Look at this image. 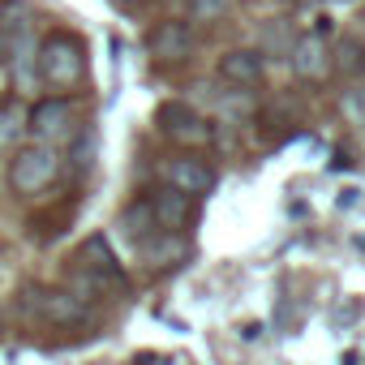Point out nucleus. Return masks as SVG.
Masks as SVG:
<instances>
[{
	"label": "nucleus",
	"instance_id": "obj_8",
	"mask_svg": "<svg viewBox=\"0 0 365 365\" xmlns=\"http://www.w3.org/2000/svg\"><path fill=\"white\" fill-rule=\"evenodd\" d=\"M146 48H150V56H159V61H185V56L194 52V26H190V22H159V26L150 31Z\"/></svg>",
	"mask_w": 365,
	"mask_h": 365
},
{
	"label": "nucleus",
	"instance_id": "obj_13",
	"mask_svg": "<svg viewBox=\"0 0 365 365\" xmlns=\"http://www.w3.org/2000/svg\"><path fill=\"white\" fill-rule=\"evenodd\" d=\"M120 228H125L138 245H142V241H150V237L159 232V224H155V215H150V202H146V198H142V202H133V207L120 215Z\"/></svg>",
	"mask_w": 365,
	"mask_h": 365
},
{
	"label": "nucleus",
	"instance_id": "obj_17",
	"mask_svg": "<svg viewBox=\"0 0 365 365\" xmlns=\"http://www.w3.org/2000/svg\"><path fill=\"white\" fill-rule=\"evenodd\" d=\"M0 48H5V43H0Z\"/></svg>",
	"mask_w": 365,
	"mask_h": 365
},
{
	"label": "nucleus",
	"instance_id": "obj_2",
	"mask_svg": "<svg viewBox=\"0 0 365 365\" xmlns=\"http://www.w3.org/2000/svg\"><path fill=\"white\" fill-rule=\"evenodd\" d=\"M56 172H61V146L26 142L9 159V185L18 194H39V190H48L52 180H56Z\"/></svg>",
	"mask_w": 365,
	"mask_h": 365
},
{
	"label": "nucleus",
	"instance_id": "obj_4",
	"mask_svg": "<svg viewBox=\"0 0 365 365\" xmlns=\"http://www.w3.org/2000/svg\"><path fill=\"white\" fill-rule=\"evenodd\" d=\"M26 133H31V142H48V146L69 142L73 138V99H65V95L39 99L26 112Z\"/></svg>",
	"mask_w": 365,
	"mask_h": 365
},
{
	"label": "nucleus",
	"instance_id": "obj_16",
	"mask_svg": "<svg viewBox=\"0 0 365 365\" xmlns=\"http://www.w3.org/2000/svg\"><path fill=\"white\" fill-rule=\"evenodd\" d=\"M331 5H356V0H331Z\"/></svg>",
	"mask_w": 365,
	"mask_h": 365
},
{
	"label": "nucleus",
	"instance_id": "obj_1",
	"mask_svg": "<svg viewBox=\"0 0 365 365\" xmlns=\"http://www.w3.org/2000/svg\"><path fill=\"white\" fill-rule=\"evenodd\" d=\"M82 73H86V52H82V43H78L73 35L56 31V35H48V39L35 48V78H39L43 86H52V91H73V86L82 82Z\"/></svg>",
	"mask_w": 365,
	"mask_h": 365
},
{
	"label": "nucleus",
	"instance_id": "obj_10",
	"mask_svg": "<svg viewBox=\"0 0 365 365\" xmlns=\"http://www.w3.org/2000/svg\"><path fill=\"white\" fill-rule=\"evenodd\" d=\"M288 65H292L297 78H322L331 69V52H327V43L318 35H301L288 48Z\"/></svg>",
	"mask_w": 365,
	"mask_h": 365
},
{
	"label": "nucleus",
	"instance_id": "obj_9",
	"mask_svg": "<svg viewBox=\"0 0 365 365\" xmlns=\"http://www.w3.org/2000/svg\"><path fill=\"white\" fill-rule=\"evenodd\" d=\"M146 202H150V215H155L159 232H176V228H185V224H190V202H194L190 194H180V190L163 185V190L150 194Z\"/></svg>",
	"mask_w": 365,
	"mask_h": 365
},
{
	"label": "nucleus",
	"instance_id": "obj_11",
	"mask_svg": "<svg viewBox=\"0 0 365 365\" xmlns=\"http://www.w3.org/2000/svg\"><path fill=\"white\" fill-rule=\"evenodd\" d=\"M9 43V65H14V78L18 82H35V39H31V26H22L18 35L5 39Z\"/></svg>",
	"mask_w": 365,
	"mask_h": 365
},
{
	"label": "nucleus",
	"instance_id": "obj_14",
	"mask_svg": "<svg viewBox=\"0 0 365 365\" xmlns=\"http://www.w3.org/2000/svg\"><path fill=\"white\" fill-rule=\"evenodd\" d=\"M232 9V0H185V18L190 22H220Z\"/></svg>",
	"mask_w": 365,
	"mask_h": 365
},
{
	"label": "nucleus",
	"instance_id": "obj_12",
	"mask_svg": "<svg viewBox=\"0 0 365 365\" xmlns=\"http://www.w3.org/2000/svg\"><path fill=\"white\" fill-rule=\"evenodd\" d=\"M335 69L352 82V78H365V39L356 35H344L335 43Z\"/></svg>",
	"mask_w": 365,
	"mask_h": 365
},
{
	"label": "nucleus",
	"instance_id": "obj_15",
	"mask_svg": "<svg viewBox=\"0 0 365 365\" xmlns=\"http://www.w3.org/2000/svg\"><path fill=\"white\" fill-rule=\"evenodd\" d=\"M22 129H26V116H22L14 103H5V108H0V150H5Z\"/></svg>",
	"mask_w": 365,
	"mask_h": 365
},
{
	"label": "nucleus",
	"instance_id": "obj_3",
	"mask_svg": "<svg viewBox=\"0 0 365 365\" xmlns=\"http://www.w3.org/2000/svg\"><path fill=\"white\" fill-rule=\"evenodd\" d=\"M155 125H159L163 138H172V142H180V146H207V142H215V125H211L198 108L180 103V99L159 103Z\"/></svg>",
	"mask_w": 365,
	"mask_h": 365
},
{
	"label": "nucleus",
	"instance_id": "obj_6",
	"mask_svg": "<svg viewBox=\"0 0 365 365\" xmlns=\"http://www.w3.org/2000/svg\"><path fill=\"white\" fill-rule=\"evenodd\" d=\"M163 180L172 190L190 194V198H202L211 185H215V172L202 163V159H168L163 163Z\"/></svg>",
	"mask_w": 365,
	"mask_h": 365
},
{
	"label": "nucleus",
	"instance_id": "obj_7",
	"mask_svg": "<svg viewBox=\"0 0 365 365\" xmlns=\"http://www.w3.org/2000/svg\"><path fill=\"white\" fill-rule=\"evenodd\" d=\"M267 73V56L262 48H232L220 56V78L232 82V86H258Z\"/></svg>",
	"mask_w": 365,
	"mask_h": 365
},
{
	"label": "nucleus",
	"instance_id": "obj_5",
	"mask_svg": "<svg viewBox=\"0 0 365 365\" xmlns=\"http://www.w3.org/2000/svg\"><path fill=\"white\" fill-rule=\"evenodd\" d=\"M31 305L48 322H82L86 318V297L65 292V288H35L31 292Z\"/></svg>",
	"mask_w": 365,
	"mask_h": 365
}]
</instances>
